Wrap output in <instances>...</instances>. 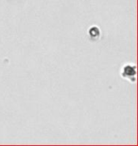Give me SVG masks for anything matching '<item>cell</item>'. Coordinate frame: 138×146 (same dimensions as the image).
<instances>
[{
	"label": "cell",
	"mask_w": 138,
	"mask_h": 146,
	"mask_svg": "<svg viewBox=\"0 0 138 146\" xmlns=\"http://www.w3.org/2000/svg\"><path fill=\"white\" fill-rule=\"evenodd\" d=\"M120 75L123 79L130 81L131 83H134L136 81V66L131 64H125L122 66Z\"/></svg>",
	"instance_id": "cell-1"
},
{
	"label": "cell",
	"mask_w": 138,
	"mask_h": 146,
	"mask_svg": "<svg viewBox=\"0 0 138 146\" xmlns=\"http://www.w3.org/2000/svg\"><path fill=\"white\" fill-rule=\"evenodd\" d=\"M100 30L96 27V26H93V27H91L89 29V31H88V35H89L90 39L93 40V41H96L98 39L99 37H100Z\"/></svg>",
	"instance_id": "cell-2"
}]
</instances>
